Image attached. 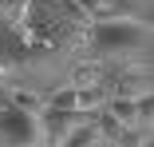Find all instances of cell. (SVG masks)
Here are the masks:
<instances>
[{"instance_id": "6da1fadb", "label": "cell", "mask_w": 154, "mask_h": 147, "mask_svg": "<svg viewBox=\"0 0 154 147\" xmlns=\"http://www.w3.org/2000/svg\"><path fill=\"white\" fill-rule=\"evenodd\" d=\"M150 40V20L142 16H122V20H103L87 28V44H95L99 52H131Z\"/></svg>"}, {"instance_id": "7a4b0ae2", "label": "cell", "mask_w": 154, "mask_h": 147, "mask_svg": "<svg viewBox=\"0 0 154 147\" xmlns=\"http://www.w3.org/2000/svg\"><path fill=\"white\" fill-rule=\"evenodd\" d=\"M0 135L4 139H12V143H20V147H28V143H36L40 139V131H36V115H28V111H16V107H0Z\"/></svg>"}, {"instance_id": "3957f363", "label": "cell", "mask_w": 154, "mask_h": 147, "mask_svg": "<svg viewBox=\"0 0 154 147\" xmlns=\"http://www.w3.org/2000/svg\"><path fill=\"white\" fill-rule=\"evenodd\" d=\"M115 96H122V100H142V96H150L146 72H122V76L115 80Z\"/></svg>"}, {"instance_id": "277c9868", "label": "cell", "mask_w": 154, "mask_h": 147, "mask_svg": "<svg viewBox=\"0 0 154 147\" xmlns=\"http://www.w3.org/2000/svg\"><path fill=\"white\" fill-rule=\"evenodd\" d=\"M103 139L95 135V123H91V119H83V123H75L63 139H59V147H99Z\"/></svg>"}, {"instance_id": "5b68a950", "label": "cell", "mask_w": 154, "mask_h": 147, "mask_svg": "<svg viewBox=\"0 0 154 147\" xmlns=\"http://www.w3.org/2000/svg\"><path fill=\"white\" fill-rule=\"evenodd\" d=\"M8 103H12L16 111H28V115H40V111H44V100H40L36 92H28V87H16V92H8Z\"/></svg>"}, {"instance_id": "8992f818", "label": "cell", "mask_w": 154, "mask_h": 147, "mask_svg": "<svg viewBox=\"0 0 154 147\" xmlns=\"http://www.w3.org/2000/svg\"><path fill=\"white\" fill-rule=\"evenodd\" d=\"M44 107H48V111H63V115H71V111H75V87H55V92L44 100Z\"/></svg>"}, {"instance_id": "52a82bcc", "label": "cell", "mask_w": 154, "mask_h": 147, "mask_svg": "<svg viewBox=\"0 0 154 147\" xmlns=\"http://www.w3.org/2000/svg\"><path fill=\"white\" fill-rule=\"evenodd\" d=\"M103 83V64H79L71 72V87H95Z\"/></svg>"}, {"instance_id": "ba28073f", "label": "cell", "mask_w": 154, "mask_h": 147, "mask_svg": "<svg viewBox=\"0 0 154 147\" xmlns=\"http://www.w3.org/2000/svg\"><path fill=\"white\" fill-rule=\"evenodd\" d=\"M0 12H4L12 24H24L28 20V0H0Z\"/></svg>"}, {"instance_id": "9c48e42d", "label": "cell", "mask_w": 154, "mask_h": 147, "mask_svg": "<svg viewBox=\"0 0 154 147\" xmlns=\"http://www.w3.org/2000/svg\"><path fill=\"white\" fill-rule=\"evenodd\" d=\"M138 143H146V135L134 131V127H122V131L115 135V147H138Z\"/></svg>"}, {"instance_id": "30bf717a", "label": "cell", "mask_w": 154, "mask_h": 147, "mask_svg": "<svg viewBox=\"0 0 154 147\" xmlns=\"http://www.w3.org/2000/svg\"><path fill=\"white\" fill-rule=\"evenodd\" d=\"M28 147H48V143H40V139H36V143H28Z\"/></svg>"}, {"instance_id": "8fae6325", "label": "cell", "mask_w": 154, "mask_h": 147, "mask_svg": "<svg viewBox=\"0 0 154 147\" xmlns=\"http://www.w3.org/2000/svg\"><path fill=\"white\" fill-rule=\"evenodd\" d=\"M138 147H150V139H146V143H138Z\"/></svg>"}]
</instances>
